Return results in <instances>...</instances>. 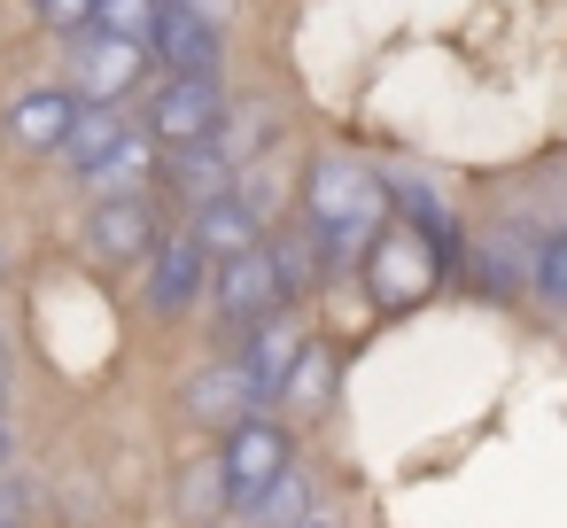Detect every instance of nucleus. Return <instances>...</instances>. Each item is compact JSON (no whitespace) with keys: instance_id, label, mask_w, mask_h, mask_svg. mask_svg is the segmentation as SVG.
Segmentation results:
<instances>
[{"instance_id":"nucleus-9","label":"nucleus","mask_w":567,"mask_h":528,"mask_svg":"<svg viewBox=\"0 0 567 528\" xmlns=\"http://www.w3.org/2000/svg\"><path fill=\"white\" fill-rule=\"evenodd\" d=\"M79 94L71 86H32V94H17L9 102V141L17 148H32V156H63V141H71V125H79Z\"/></svg>"},{"instance_id":"nucleus-12","label":"nucleus","mask_w":567,"mask_h":528,"mask_svg":"<svg viewBox=\"0 0 567 528\" xmlns=\"http://www.w3.org/2000/svg\"><path fill=\"white\" fill-rule=\"evenodd\" d=\"M133 133H141V125H133L117 102H86V110H79V125H71V141H63V164L86 179V172H102V164H110Z\"/></svg>"},{"instance_id":"nucleus-5","label":"nucleus","mask_w":567,"mask_h":528,"mask_svg":"<svg viewBox=\"0 0 567 528\" xmlns=\"http://www.w3.org/2000/svg\"><path fill=\"white\" fill-rule=\"evenodd\" d=\"M226 125V94L210 71H164V86L148 94V133L156 148H195Z\"/></svg>"},{"instance_id":"nucleus-23","label":"nucleus","mask_w":567,"mask_h":528,"mask_svg":"<svg viewBox=\"0 0 567 528\" xmlns=\"http://www.w3.org/2000/svg\"><path fill=\"white\" fill-rule=\"evenodd\" d=\"M0 420H9V381H0Z\"/></svg>"},{"instance_id":"nucleus-22","label":"nucleus","mask_w":567,"mask_h":528,"mask_svg":"<svg viewBox=\"0 0 567 528\" xmlns=\"http://www.w3.org/2000/svg\"><path fill=\"white\" fill-rule=\"evenodd\" d=\"M0 466H17V435H9V420H0Z\"/></svg>"},{"instance_id":"nucleus-2","label":"nucleus","mask_w":567,"mask_h":528,"mask_svg":"<svg viewBox=\"0 0 567 528\" xmlns=\"http://www.w3.org/2000/svg\"><path fill=\"white\" fill-rule=\"evenodd\" d=\"M288 458H296V443H288L280 420H241V427H226V451H218L226 505H234V513H265V505L280 497V482H288Z\"/></svg>"},{"instance_id":"nucleus-6","label":"nucleus","mask_w":567,"mask_h":528,"mask_svg":"<svg viewBox=\"0 0 567 528\" xmlns=\"http://www.w3.org/2000/svg\"><path fill=\"white\" fill-rule=\"evenodd\" d=\"M141 79H148V48L110 40V32L71 40V94L79 102H117L125 110V94H141Z\"/></svg>"},{"instance_id":"nucleus-10","label":"nucleus","mask_w":567,"mask_h":528,"mask_svg":"<svg viewBox=\"0 0 567 528\" xmlns=\"http://www.w3.org/2000/svg\"><path fill=\"white\" fill-rule=\"evenodd\" d=\"M148 48L164 55V71H210L218 79V24H210V9H195V0H164Z\"/></svg>"},{"instance_id":"nucleus-19","label":"nucleus","mask_w":567,"mask_h":528,"mask_svg":"<svg viewBox=\"0 0 567 528\" xmlns=\"http://www.w3.org/2000/svg\"><path fill=\"white\" fill-rule=\"evenodd\" d=\"M528 280H536L544 311H559V319H567V234H551V241L536 249V272H528Z\"/></svg>"},{"instance_id":"nucleus-1","label":"nucleus","mask_w":567,"mask_h":528,"mask_svg":"<svg viewBox=\"0 0 567 528\" xmlns=\"http://www.w3.org/2000/svg\"><path fill=\"white\" fill-rule=\"evenodd\" d=\"M381 226H389V187L358 156H319L303 172V234L319 241L327 265H358Z\"/></svg>"},{"instance_id":"nucleus-18","label":"nucleus","mask_w":567,"mask_h":528,"mask_svg":"<svg viewBox=\"0 0 567 528\" xmlns=\"http://www.w3.org/2000/svg\"><path fill=\"white\" fill-rule=\"evenodd\" d=\"M156 9H164V0H102V9H94V32L148 48V40H156Z\"/></svg>"},{"instance_id":"nucleus-11","label":"nucleus","mask_w":567,"mask_h":528,"mask_svg":"<svg viewBox=\"0 0 567 528\" xmlns=\"http://www.w3.org/2000/svg\"><path fill=\"white\" fill-rule=\"evenodd\" d=\"M296 358H303V327H296L288 311L265 319V327H249L241 350H234V365H241V381H249L257 396H280V381L296 373Z\"/></svg>"},{"instance_id":"nucleus-24","label":"nucleus","mask_w":567,"mask_h":528,"mask_svg":"<svg viewBox=\"0 0 567 528\" xmlns=\"http://www.w3.org/2000/svg\"><path fill=\"white\" fill-rule=\"evenodd\" d=\"M0 381H9V350H0Z\"/></svg>"},{"instance_id":"nucleus-17","label":"nucleus","mask_w":567,"mask_h":528,"mask_svg":"<svg viewBox=\"0 0 567 528\" xmlns=\"http://www.w3.org/2000/svg\"><path fill=\"white\" fill-rule=\"evenodd\" d=\"M327 396H334V358L303 342V358H296V373L280 381V404H288V412H319Z\"/></svg>"},{"instance_id":"nucleus-13","label":"nucleus","mask_w":567,"mask_h":528,"mask_svg":"<svg viewBox=\"0 0 567 528\" xmlns=\"http://www.w3.org/2000/svg\"><path fill=\"white\" fill-rule=\"evenodd\" d=\"M234 172H241V164H234L218 141H195V148H172V156H164V179H172V195H187V210L234 195Z\"/></svg>"},{"instance_id":"nucleus-7","label":"nucleus","mask_w":567,"mask_h":528,"mask_svg":"<svg viewBox=\"0 0 567 528\" xmlns=\"http://www.w3.org/2000/svg\"><path fill=\"white\" fill-rule=\"evenodd\" d=\"M210 249L195 241V226H164V241H156V257H148V311L156 319H179V311H195V296L210 288Z\"/></svg>"},{"instance_id":"nucleus-4","label":"nucleus","mask_w":567,"mask_h":528,"mask_svg":"<svg viewBox=\"0 0 567 528\" xmlns=\"http://www.w3.org/2000/svg\"><path fill=\"white\" fill-rule=\"evenodd\" d=\"M288 272H280V257H272V241L265 249H249V257H226L218 272H210V303H218V319L234 327V334H249V327H265V319H280L288 311Z\"/></svg>"},{"instance_id":"nucleus-3","label":"nucleus","mask_w":567,"mask_h":528,"mask_svg":"<svg viewBox=\"0 0 567 528\" xmlns=\"http://www.w3.org/2000/svg\"><path fill=\"white\" fill-rule=\"evenodd\" d=\"M358 265H365V296H373L381 311H412V303L435 288V241H427L420 226H404V218H389Z\"/></svg>"},{"instance_id":"nucleus-14","label":"nucleus","mask_w":567,"mask_h":528,"mask_svg":"<svg viewBox=\"0 0 567 528\" xmlns=\"http://www.w3.org/2000/svg\"><path fill=\"white\" fill-rule=\"evenodd\" d=\"M187 226H195V241L210 249V265H226V257H249V249H265V226L249 218L241 187H234V195H218V203H203V210H187Z\"/></svg>"},{"instance_id":"nucleus-21","label":"nucleus","mask_w":567,"mask_h":528,"mask_svg":"<svg viewBox=\"0 0 567 528\" xmlns=\"http://www.w3.org/2000/svg\"><path fill=\"white\" fill-rule=\"evenodd\" d=\"M24 513H32V489L17 482V466H0V528H24Z\"/></svg>"},{"instance_id":"nucleus-16","label":"nucleus","mask_w":567,"mask_h":528,"mask_svg":"<svg viewBox=\"0 0 567 528\" xmlns=\"http://www.w3.org/2000/svg\"><path fill=\"white\" fill-rule=\"evenodd\" d=\"M156 172H164V156H156V133L141 125V133L102 164V172H86V187H94L102 203H110V195H148V179H156Z\"/></svg>"},{"instance_id":"nucleus-15","label":"nucleus","mask_w":567,"mask_h":528,"mask_svg":"<svg viewBox=\"0 0 567 528\" xmlns=\"http://www.w3.org/2000/svg\"><path fill=\"white\" fill-rule=\"evenodd\" d=\"M257 404H265V396L241 381V365H234V358L187 381V412H195V420H210V427H241V420H257Z\"/></svg>"},{"instance_id":"nucleus-20","label":"nucleus","mask_w":567,"mask_h":528,"mask_svg":"<svg viewBox=\"0 0 567 528\" xmlns=\"http://www.w3.org/2000/svg\"><path fill=\"white\" fill-rule=\"evenodd\" d=\"M94 9H102V0H40V24L55 40H86L94 32Z\"/></svg>"},{"instance_id":"nucleus-8","label":"nucleus","mask_w":567,"mask_h":528,"mask_svg":"<svg viewBox=\"0 0 567 528\" xmlns=\"http://www.w3.org/2000/svg\"><path fill=\"white\" fill-rule=\"evenodd\" d=\"M86 241H94V257H102V265H148V257H156V241H164L156 195H110V203H94Z\"/></svg>"}]
</instances>
